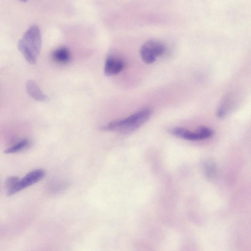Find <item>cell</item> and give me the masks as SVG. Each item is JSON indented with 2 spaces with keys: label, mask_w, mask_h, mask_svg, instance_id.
<instances>
[{
  "label": "cell",
  "mask_w": 251,
  "mask_h": 251,
  "mask_svg": "<svg viewBox=\"0 0 251 251\" xmlns=\"http://www.w3.org/2000/svg\"><path fill=\"white\" fill-rule=\"evenodd\" d=\"M124 67V62L121 59L111 55L106 59L104 72L106 75H113L121 72Z\"/></svg>",
  "instance_id": "6"
},
{
  "label": "cell",
  "mask_w": 251,
  "mask_h": 251,
  "mask_svg": "<svg viewBox=\"0 0 251 251\" xmlns=\"http://www.w3.org/2000/svg\"><path fill=\"white\" fill-rule=\"evenodd\" d=\"M30 145V141L25 139L21 140L14 146L6 149L4 151L6 154L14 153L27 149Z\"/></svg>",
  "instance_id": "10"
},
{
  "label": "cell",
  "mask_w": 251,
  "mask_h": 251,
  "mask_svg": "<svg viewBox=\"0 0 251 251\" xmlns=\"http://www.w3.org/2000/svg\"><path fill=\"white\" fill-rule=\"evenodd\" d=\"M232 103L231 96H226L222 100L218 108L216 113L217 116L219 118H224L231 108Z\"/></svg>",
  "instance_id": "9"
},
{
  "label": "cell",
  "mask_w": 251,
  "mask_h": 251,
  "mask_svg": "<svg viewBox=\"0 0 251 251\" xmlns=\"http://www.w3.org/2000/svg\"><path fill=\"white\" fill-rule=\"evenodd\" d=\"M173 134L176 137L191 141L201 140L211 137L213 131L209 127L201 126L195 131L189 130L182 127H176L171 130Z\"/></svg>",
  "instance_id": "4"
},
{
  "label": "cell",
  "mask_w": 251,
  "mask_h": 251,
  "mask_svg": "<svg viewBox=\"0 0 251 251\" xmlns=\"http://www.w3.org/2000/svg\"><path fill=\"white\" fill-rule=\"evenodd\" d=\"M151 115V111L150 109H143L125 119L111 122L101 126L100 129L125 134L130 133L145 123Z\"/></svg>",
  "instance_id": "1"
},
{
  "label": "cell",
  "mask_w": 251,
  "mask_h": 251,
  "mask_svg": "<svg viewBox=\"0 0 251 251\" xmlns=\"http://www.w3.org/2000/svg\"><path fill=\"white\" fill-rule=\"evenodd\" d=\"M20 178L16 176H12L8 177L5 181V188L6 192L11 190L18 182Z\"/></svg>",
  "instance_id": "11"
},
{
  "label": "cell",
  "mask_w": 251,
  "mask_h": 251,
  "mask_svg": "<svg viewBox=\"0 0 251 251\" xmlns=\"http://www.w3.org/2000/svg\"><path fill=\"white\" fill-rule=\"evenodd\" d=\"M26 91L34 100L39 101H45L48 100L36 83L32 80H28L25 84Z\"/></svg>",
  "instance_id": "7"
},
{
  "label": "cell",
  "mask_w": 251,
  "mask_h": 251,
  "mask_svg": "<svg viewBox=\"0 0 251 251\" xmlns=\"http://www.w3.org/2000/svg\"><path fill=\"white\" fill-rule=\"evenodd\" d=\"M21 0L23 2H25V1H27V0Z\"/></svg>",
  "instance_id": "12"
},
{
  "label": "cell",
  "mask_w": 251,
  "mask_h": 251,
  "mask_svg": "<svg viewBox=\"0 0 251 251\" xmlns=\"http://www.w3.org/2000/svg\"><path fill=\"white\" fill-rule=\"evenodd\" d=\"M53 59L60 64H66L70 62L71 58V53L69 49L62 47L56 49L52 53Z\"/></svg>",
  "instance_id": "8"
},
{
  "label": "cell",
  "mask_w": 251,
  "mask_h": 251,
  "mask_svg": "<svg viewBox=\"0 0 251 251\" xmlns=\"http://www.w3.org/2000/svg\"><path fill=\"white\" fill-rule=\"evenodd\" d=\"M45 175V172L42 169H36L27 173L25 176L20 178L15 186L6 192L7 196H12L22 190L36 183L42 179Z\"/></svg>",
  "instance_id": "5"
},
{
  "label": "cell",
  "mask_w": 251,
  "mask_h": 251,
  "mask_svg": "<svg viewBox=\"0 0 251 251\" xmlns=\"http://www.w3.org/2000/svg\"><path fill=\"white\" fill-rule=\"evenodd\" d=\"M166 51L165 46L156 40H150L141 47L140 55L142 60L147 64H151L157 58L163 55Z\"/></svg>",
  "instance_id": "3"
},
{
  "label": "cell",
  "mask_w": 251,
  "mask_h": 251,
  "mask_svg": "<svg viewBox=\"0 0 251 251\" xmlns=\"http://www.w3.org/2000/svg\"><path fill=\"white\" fill-rule=\"evenodd\" d=\"M41 42L40 30L36 25L28 28L19 41L18 49L29 64L36 63L40 52Z\"/></svg>",
  "instance_id": "2"
}]
</instances>
